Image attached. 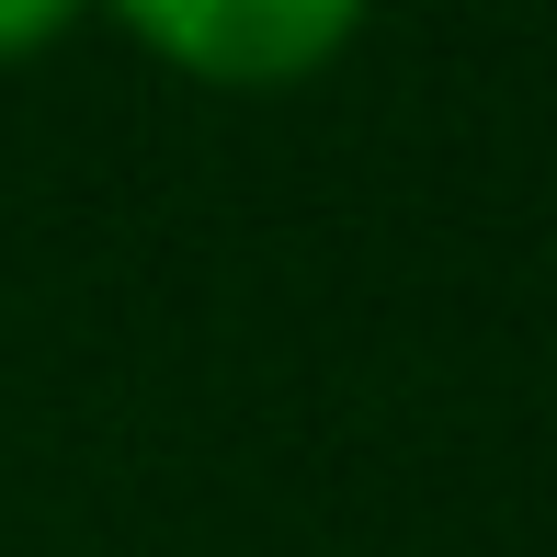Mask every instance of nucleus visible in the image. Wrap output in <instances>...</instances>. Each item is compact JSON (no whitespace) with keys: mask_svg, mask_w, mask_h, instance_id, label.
<instances>
[{"mask_svg":"<svg viewBox=\"0 0 557 557\" xmlns=\"http://www.w3.org/2000/svg\"><path fill=\"white\" fill-rule=\"evenodd\" d=\"M171 69L227 91H285L308 69H331L364 23V0H114Z\"/></svg>","mask_w":557,"mask_h":557,"instance_id":"nucleus-1","label":"nucleus"},{"mask_svg":"<svg viewBox=\"0 0 557 557\" xmlns=\"http://www.w3.org/2000/svg\"><path fill=\"white\" fill-rule=\"evenodd\" d=\"M81 12V0H0V58H23V46H46L58 23Z\"/></svg>","mask_w":557,"mask_h":557,"instance_id":"nucleus-2","label":"nucleus"}]
</instances>
